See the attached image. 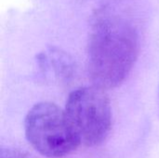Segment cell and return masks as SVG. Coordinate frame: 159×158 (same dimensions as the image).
Returning a JSON list of instances; mask_svg holds the SVG:
<instances>
[{"mask_svg": "<svg viewBox=\"0 0 159 158\" xmlns=\"http://www.w3.org/2000/svg\"><path fill=\"white\" fill-rule=\"evenodd\" d=\"M138 54V37L125 20L101 18L89 45V69L95 86L103 89L120 85L129 74Z\"/></svg>", "mask_w": 159, "mask_h": 158, "instance_id": "cell-1", "label": "cell"}, {"mask_svg": "<svg viewBox=\"0 0 159 158\" xmlns=\"http://www.w3.org/2000/svg\"><path fill=\"white\" fill-rule=\"evenodd\" d=\"M24 128L29 143L47 157L65 156L81 144L65 110L51 102L35 104L26 115Z\"/></svg>", "mask_w": 159, "mask_h": 158, "instance_id": "cell-2", "label": "cell"}, {"mask_svg": "<svg viewBox=\"0 0 159 158\" xmlns=\"http://www.w3.org/2000/svg\"><path fill=\"white\" fill-rule=\"evenodd\" d=\"M65 113L81 143L94 146L107 138L112 126V111L103 88L94 85L75 90L67 100Z\"/></svg>", "mask_w": 159, "mask_h": 158, "instance_id": "cell-3", "label": "cell"}, {"mask_svg": "<svg viewBox=\"0 0 159 158\" xmlns=\"http://www.w3.org/2000/svg\"><path fill=\"white\" fill-rule=\"evenodd\" d=\"M0 158H28L27 156L20 150L2 148L0 151Z\"/></svg>", "mask_w": 159, "mask_h": 158, "instance_id": "cell-4", "label": "cell"}]
</instances>
